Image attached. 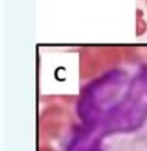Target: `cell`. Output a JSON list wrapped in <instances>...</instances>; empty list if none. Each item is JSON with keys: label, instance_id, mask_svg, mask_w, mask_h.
I'll list each match as a JSON object with an SVG mask.
<instances>
[{"label": "cell", "instance_id": "cell-1", "mask_svg": "<svg viewBox=\"0 0 147 151\" xmlns=\"http://www.w3.org/2000/svg\"><path fill=\"white\" fill-rule=\"evenodd\" d=\"M146 31H147V22L143 17V11L136 9V36L141 37Z\"/></svg>", "mask_w": 147, "mask_h": 151}, {"label": "cell", "instance_id": "cell-2", "mask_svg": "<svg viewBox=\"0 0 147 151\" xmlns=\"http://www.w3.org/2000/svg\"><path fill=\"white\" fill-rule=\"evenodd\" d=\"M144 3H146V6H147V0H144Z\"/></svg>", "mask_w": 147, "mask_h": 151}]
</instances>
